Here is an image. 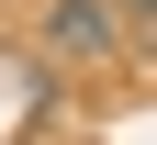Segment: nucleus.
I'll return each mask as SVG.
<instances>
[{
  "instance_id": "f257e3e1",
  "label": "nucleus",
  "mask_w": 157,
  "mask_h": 145,
  "mask_svg": "<svg viewBox=\"0 0 157 145\" xmlns=\"http://www.w3.org/2000/svg\"><path fill=\"white\" fill-rule=\"evenodd\" d=\"M45 56H67V67H112V56L135 45V23H124V0H45Z\"/></svg>"
},
{
  "instance_id": "f03ea898",
  "label": "nucleus",
  "mask_w": 157,
  "mask_h": 145,
  "mask_svg": "<svg viewBox=\"0 0 157 145\" xmlns=\"http://www.w3.org/2000/svg\"><path fill=\"white\" fill-rule=\"evenodd\" d=\"M124 23H135V34H157V0H124Z\"/></svg>"
}]
</instances>
